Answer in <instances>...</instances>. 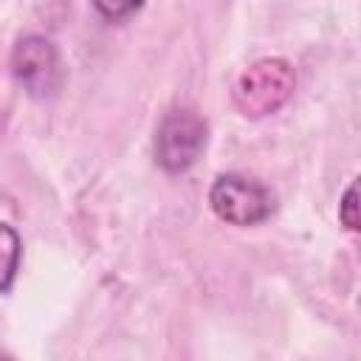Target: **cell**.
<instances>
[{"instance_id":"2","label":"cell","mask_w":361,"mask_h":361,"mask_svg":"<svg viewBox=\"0 0 361 361\" xmlns=\"http://www.w3.org/2000/svg\"><path fill=\"white\" fill-rule=\"evenodd\" d=\"M209 127L206 121L189 107H172L164 113L155 130V161L164 172L180 175L192 169L206 149Z\"/></svg>"},{"instance_id":"5","label":"cell","mask_w":361,"mask_h":361,"mask_svg":"<svg viewBox=\"0 0 361 361\" xmlns=\"http://www.w3.org/2000/svg\"><path fill=\"white\" fill-rule=\"evenodd\" d=\"M20 254H23L20 234L8 223H0V293L11 288L20 268Z\"/></svg>"},{"instance_id":"4","label":"cell","mask_w":361,"mask_h":361,"mask_svg":"<svg viewBox=\"0 0 361 361\" xmlns=\"http://www.w3.org/2000/svg\"><path fill=\"white\" fill-rule=\"evenodd\" d=\"M11 71H14V79L25 87V93L34 99H48L62 85L59 51L42 34H28L17 39L11 51Z\"/></svg>"},{"instance_id":"6","label":"cell","mask_w":361,"mask_h":361,"mask_svg":"<svg viewBox=\"0 0 361 361\" xmlns=\"http://www.w3.org/2000/svg\"><path fill=\"white\" fill-rule=\"evenodd\" d=\"M93 6L104 20L118 23V20H127L130 14H135L144 6V0H93Z\"/></svg>"},{"instance_id":"3","label":"cell","mask_w":361,"mask_h":361,"mask_svg":"<svg viewBox=\"0 0 361 361\" xmlns=\"http://www.w3.org/2000/svg\"><path fill=\"white\" fill-rule=\"evenodd\" d=\"M209 203L214 214L231 226H257L274 212V195L259 180L237 172L214 178L209 189Z\"/></svg>"},{"instance_id":"1","label":"cell","mask_w":361,"mask_h":361,"mask_svg":"<svg viewBox=\"0 0 361 361\" xmlns=\"http://www.w3.org/2000/svg\"><path fill=\"white\" fill-rule=\"evenodd\" d=\"M293 87H296V73L290 62L282 56H268V59H257L237 76L231 96L243 116L262 118L276 113L290 99Z\"/></svg>"},{"instance_id":"7","label":"cell","mask_w":361,"mask_h":361,"mask_svg":"<svg viewBox=\"0 0 361 361\" xmlns=\"http://www.w3.org/2000/svg\"><path fill=\"white\" fill-rule=\"evenodd\" d=\"M338 220L347 231H358V186L350 183L341 203H338Z\"/></svg>"}]
</instances>
